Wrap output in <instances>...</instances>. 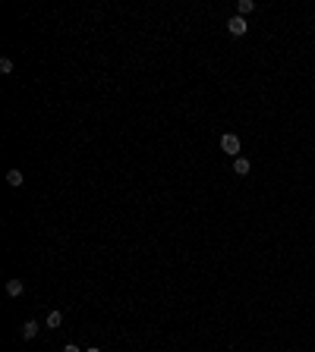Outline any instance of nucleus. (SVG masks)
I'll return each mask as SVG.
<instances>
[{
	"label": "nucleus",
	"instance_id": "f257e3e1",
	"mask_svg": "<svg viewBox=\"0 0 315 352\" xmlns=\"http://www.w3.org/2000/svg\"><path fill=\"white\" fill-rule=\"evenodd\" d=\"M221 151H224V154H230V157H240V138L233 135V132L221 135Z\"/></svg>",
	"mask_w": 315,
	"mask_h": 352
},
{
	"label": "nucleus",
	"instance_id": "f03ea898",
	"mask_svg": "<svg viewBox=\"0 0 315 352\" xmlns=\"http://www.w3.org/2000/svg\"><path fill=\"white\" fill-rule=\"evenodd\" d=\"M227 29H230V35H246V19H243V16H230L227 19Z\"/></svg>",
	"mask_w": 315,
	"mask_h": 352
},
{
	"label": "nucleus",
	"instance_id": "7ed1b4c3",
	"mask_svg": "<svg viewBox=\"0 0 315 352\" xmlns=\"http://www.w3.org/2000/svg\"><path fill=\"white\" fill-rule=\"evenodd\" d=\"M22 292H26V283H22V280H7V296H22Z\"/></svg>",
	"mask_w": 315,
	"mask_h": 352
},
{
	"label": "nucleus",
	"instance_id": "20e7f679",
	"mask_svg": "<svg viewBox=\"0 0 315 352\" xmlns=\"http://www.w3.org/2000/svg\"><path fill=\"white\" fill-rule=\"evenodd\" d=\"M38 330H41V324H38V321H26V324H22V339L38 336Z\"/></svg>",
	"mask_w": 315,
	"mask_h": 352
},
{
	"label": "nucleus",
	"instance_id": "39448f33",
	"mask_svg": "<svg viewBox=\"0 0 315 352\" xmlns=\"http://www.w3.org/2000/svg\"><path fill=\"white\" fill-rule=\"evenodd\" d=\"M60 324H63V311H51L48 321H44V327H48V330H57Z\"/></svg>",
	"mask_w": 315,
	"mask_h": 352
},
{
	"label": "nucleus",
	"instance_id": "423d86ee",
	"mask_svg": "<svg viewBox=\"0 0 315 352\" xmlns=\"http://www.w3.org/2000/svg\"><path fill=\"white\" fill-rule=\"evenodd\" d=\"M252 10H255V4H252V0H240V4H237V16H243V19H246V16L252 13Z\"/></svg>",
	"mask_w": 315,
	"mask_h": 352
},
{
	"label": "nucleus",
	"instance_id": "0eeeda50",
	"mask_svg": "<svg viewBox=\"0 0 315 352\" xmlns=\"http://www.w3.org/2000/svg\"><path fill=\"white\" fill-rule=\"evenodd\" d=\"M233 170H237V173H240V176H246V173H249V170H252V163H249V160H246V157H237V160H233Z\"/></svg>",
	"mask_w": 315,
	"mask_h": 352
},
{
	"label": "nucleus",
	"instance_id": "6e6552de",
	"mask_svg": "<svg viewBox=\"0 0 315 352\" xmlns=\"http://www.w3.org/2000/svg\"><path fill=\"white\" fill-rule=\"evenodd\" d=\"M7 183H10V186H22V183H26V176L13 167V170H7Z\"/></svg>",
	"mask_w": 315,
	"mask_h": 352
},
{
	"label": "nucleus",
	"instance_id": "1a4fd4ad",
	"mask_svg": "<svg viewBox=\"0 0 315 352\" xmlns=\"http://www.w3.org/2000/svg\"><path fill=\"white\" fill-rule=\"evenodd\" d=\"M0 73H4V76L13 73V60H10V57H4V60H0Z\"/></svg>",
	"mask_w": 315,
	"mask_h": 352
},
{
	"label": "nucleus",
	"instance_id": "9d476101",
	"mask_svg": "<svg viewBox=\"0 0 315 352\" xmlns=\"http://www.w3.org/2000/svg\"><path fill=\"white\" fill-rule=\"evenodd\" d=\"M63 352H82V349H79V346H73V343H66V346H63Z\"/></svg>",
	"mask_w": 315,
	"mask_h": 352
},
{
	"label": "nucleus",
	"instance_id": "9b49d317",
	"mask_svg": "<svg viewBox=\"0 0 315 352\" xmlns=\"http://www.w3.org/2000/svg\"><path fill=\"white\" fill-rule=\"evenodd\" d=\"M85 352H101V349H98V346H91V349H85Z\"/></svg>",
	"mask_w": 315,
	"mask_h": 352
}]
</instances>
